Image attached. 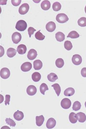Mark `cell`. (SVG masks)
<instances>
[{"label": "cell", "mask_w": 86, "mask_h": 129, "mask_svg": "<svg viewBox=\"0 0 86 129\" xmlns=\"http://www.w3.org/2000/svg\"><path fill=\"white\" fill-rule=\"evenodd\" d=\"M81 108V104L78 101H76L73 103V110L75 111H77L80 110Z\"/></svg>", "instance_id": "obj_32"}, {"label": "cell", "mask_w": 86, "mask_h": 129, "mask_svg": "<svg viewBox=\"0 0 86 129\" xmlns=\"http://www.w3.org/2000/svg\"><path fill=\"white\" fill-rule=\"evenodd\" d=\"M32 68V63L29 62H25L23 63L21 67V69L22 72H27L30 71Z\"/></svg>", "instance_id": "obj_8"}, {"label": "cell", "mask_w": 86, "mask_h": 129, "mask_svg": "<svg viewBox=\"0 0 86 129\" xmlns=\"http://www.w3.org/2000/svg\"><path fill=\"white\" fill-rule=\"evenodd\" d=\"M69 119L70 122L72 124H75L77 122L78 117L77 114L74 112H71L70 114Z\"/></svg>", "instance_id": "obj_17"}, {"label": "cell", "mask_w": 86, "mask_h": 129, "mask_svg": "<svg viewBox=\"0 0 86 129\" xmlns=\"http://www.w3.org/2000/svg\"><path fill=\"white\" fill-rule=\"evenodd\" d=\"M56 19L59 23H64L66 22L69 20V19L66 14L63 13H61L57 15L56 17Z\"/></svg>", "instance_id": "obj_2"}, {"label": "cell", "mask_w": 86, "mask_h": 129, "mask_svg": "<svg viewBox=\"0 0 86 129\" xmlns=\"http://www.w3.org/2000/svg\"><path fill=\"white\" fill-rule=\"evenodd\" d=\"M64 64L63 60L61 58H58L56 61V65L58 68H61Z\"/></svg>", "instance_id": "obj_26"}, {"label": "cell", "mask_w": 86, "mask_h": 129, "mask_svg": "<svg viewBox=\"0 0 86 129\" xmlns=\"http://www.w3.org/2000/svg\"><path fill=\"white\" fill-rule=\"evenodd\" d=\"M72 61L75 65H79L82 62V58L79 55H74L72 57Z\"/></svg>", "instance_id": "obj_7"}, {"label": "cell", "mask_w": 86, "mask_h": 129, "mask_svg": "<svg viewBox=\"0 0 86 129\" xmlns=\"http://www.w3.org/2000/svg\"><path fill=\"white\" fill-rule=\"evenodd\" d=\"M56 29V24L53 22H49L46 25V29L48 32H53Z\"/></svg>", "instance_id": "obj_12"}, {"label": "cell", "mask_w": 86, "mask_h": 129, "mask_svg": "<svg viewBox=\"0 0 86 129\" xmlns=\"http://www.w3.org/2000/svg\"><path fill=\"white\" fill-rule=\"evenodd\" d=\"M27 92L28 95L30 96H33L36 93L37 88L34 85H30L28 86L27 88Z\"/></svg>", "instance_id": "obj_9"}, {"label": "cell", "mask_w": 86, "mask_h": 129, "mask_svg": "<svg viewBox=\"0 0 86 129\" xmlns=\"http://www.w3.org/2000/svg\"><path fill=\"white\" fill-rule=\"evenodd\" d=\"M78 25L81 27L86 26V18L84 17H81L78 21Z\"/></svg>", "instance_id": "obj_30"}, {"label": "cell", "mask_w": 86, "mask_h": 129, "mask_svg": "<svg viewBox=\"0 0 86 129\" xmlns=\"http://www.w3.org/2000/svg\"><path fill=\"white\" fill-rule=\"evenodd\" d=\"M52 8L53 10L55 12H58L60 10L61 8V4L58 2H56L53 3L52 6Z\"/></svg>", "instance_id": "obj_28"}, {"label": "cell", "mask_w": 86, "mask_h": 129, "mask_svg": "<svg viewBox=\"0 0 86 129\" xmlns=\"http://www.w3.org/2000/svg\"><path fill=\"white\" fill-rule=\"evenodd\" d=\"M0 75L2 78L7 79L10 76V72L7 68H3L0 72Z\"/></svg>", "instance_id": "obj_3"}, {"label": "cell", "mask_w": 86, "mask_h": 129, "mask_svg": "<svg viewBox=\"0 0 86 129\" xmlns=\"http://www.w3.org/2000/svg\"><path fill=\"white\" fill-rule=\"evenodd\" d=\"M56 39L58 42H62L65 40V36L63 33L61 32H58L56 33Z\"/></svg>", "instance_id": "obj_18"}, {"label": "cell", "mask_w": 86, "mask_h": 129, "mask_svg": "<svg viewBox=\"0 0 86 129\" xmlns=\"http://www.w3.org/2000/svg\"><path fill=\"white\" fill-rule=\"evenodd\" d=\"M36 124L38 126H40L42 125L45 121L44 117L43 115H41L40 116H36Z\"/></svg>", "instance_id": "obj_20"}, {"label": "cell", "mask_w": 86, "mask_h": 129, "mask_svg": "<svg viewBox=\"0 0 86 129\" xmlns=\"http://www.w3.org/2000/svg\"><path fill=\"white\" fill-rule=\"evenodd\" d=\"M22 39V36L18 32H15L12 36V40L13 43L18 44Z\"/></svg>", "instance_id": "obj_6"}, {"label": "cell", "mask_w": 86, "mask_h": 129, "mask_svg": "<svg viewBox=\"0 0 86 129\" xmlns=\"http://www.w3.org/2000/svg\"><path fill=\"white\" fill-rule=\"evenodd\" d=\"M61 105L63 109H69L71 105V100L67 98L63 99L61 101Z\"/></svg>", "instance_id": "obj_4"}, {"label": "cell", "mask_w": 86, "mask_h": 129, "mask_svg": "<svg viewBox=\"0 0 86 129\" xmlns=\"http://www.w3.org/2000/svg\"><path fill=\"white\" fill-rule=\"evenodd\" d=\"M79 37V35L78 34V33L75 31H71L68 34V36H67V38H69L73 39L78 38Z\"/></svg>", "instance_id": "obj_29"}, {"label": "cell", "mask_w": 86, "mask_h": 129, "mask_svg": "<svg viewBox=\"0 0 86 129\" xmlns=\"http://www.w3.org/2000/svg\"><path fill=\"white\" fill-rule=\"evenodd\" d=\"M6 122L7 124L11 126L14 127L16 125L15 122L13 119H12L10 118H7L6 119Z\"/></svg>", "instance_id": "obj_34"}, {"label": "cell", "mask_w": 86, "mask_h": 129, "mask_svg": "<svg viewBox=\"0 0 86 129\" xmlns=\"http://www.w3.org/2000/svg\"><path fill=\"white\" fill-rule=\"evenodd\" d=\"M27 47L24 44L19 45L17 48V51L19 54H24L27 51Z\"/></svg>", "instance_id": "obj_13"}, {"label": "cell", "mask_w": 86, "mask_h": 129, "mask_svg": "<svg viewBox=\"0 0 86 129\" xmlns=\"http://www.w3.org/2000/svg\"><path fill=\"white\" fill-rule=\"evenodd\" d=\"M39 89H40V92L43 95H44L45 94V92L46 90H49V88L48 87V85L46 83H43L40 85Z\"/></svg>", "instance_id": "obj_27"}, {"label": "cell", "mask_w": 86, "mask_h": 129, "mask_svg": "<svg viewBox=\"0 0 86 129\" xmlns=\"http://www.w3.org/2000/svg\"><path fill=\"white\" fill-rule=\"evenodd\" d=\"M36 31V29L32 27H29L28 28V34L29 35V38L31 37V36L34 34V32Z\"/></svg>", "instance_id": "obj_35"}, {"label": "cell", "mask_w": 86, "mask_h": 129, "mask_svg": "<svg viewBox=\"0 0 86 129\" xmlns=\"http://www.w3.org/2000/svg\"><path fill=\"white\" fill-rule=\"evenodd\" d=\"M41 75L38 72H35L32 74V78L33 81L35 82H37L40 80Z\"/></svg>", "instance_id": "obj_23"}, {"label": "cell", "mask_w": 86, "mask_h": 129, "mask_svg": "<svg viewBox=\"0 0 86 129\" xmlns=\"http://www.w3.org/2000/svg\"><path fill=\"white\" fill-rule=\"evenodd\" d=\"M42 63L39 60H36L33 62V66L34 70H40L42 67Z\"/></svg>", "instance_id": "obj_16"}, {"label": "cell", "mask_w": 86, "mask_h": 129, "mask_svg": "<svg viewBox=\"0 0 86 129\" xmlns=\"http://www.w3.org/2000/svg\"><path fill=\"white\" fill-rule=\"evenodd\" d=\"M51 86L52 87H53V89L55 90V92H56V93L57 94V96H59L61 92V87L60 86V85L56 83L52 85Z\"/></svg>", "instance_id": "obj_25"}, {"label": "cell", "mask_w": 86, "mask_h": 129, "mask_svg": "<svg viewBox=\"0 0 86 129\" xmlns=\"http://www.w3.org/2000/svg\"><path fill=\"white\" fill-rule=\"evenodd\" d=\"M29 4L24 3L21 6L19 9V12L21 15H24L27 14L29 10Z\"/></svg>", "instance_id": "obj_5"}, {"label": "cell", "mask_w": 86, "mask_h": 129, "mask_svg": "<svg viewBox=\"0 0 86 129\" xmlns=\"http://www.w3.org/2000/svg\"><path fill=\"white\" fill-rule=\"evenodd\" d=\"M7 1H1V5H6L7 4Z\"/></svg>", "instance_id": "obj_39"}, {"label": "cell", "mask_w": 86, "mask_h": 129, "mask_svg": "<svg viewBox=\"0 0 86 129\" xmlns=\"http://www.w3.org/2000/svg\"><path fill=\"white\" fill-rule=\"evenodd\" d=\"M64 46L65 48L68 51L71 50L73 48L72 43H71V41H65Z\"/></svg>", "instance_id": "obj_33"}, {"label": "cell", "mask_w": 86, "mask_h": 129, "mask_svg": "<svg viewBox=\"0 0 86 129\" xmlns=\"http://www.w3.org/2000/svg\"><path fill=\"white\" fill-rule=\"evenodd\" d=\"M48 80L51 82H54L56 80H58V77L56 74L54 73H51L48 75Z\"/></svg>", "instance_id": "obj_24"}, {"label": "cell", "mask_w": 86, "mask_h": 129, "mask_svg": "<svg viewBox=\"0 0 86 129\" xmlns=\"http://www.w3.org/2000/svg\"><path fill=\"white\" fill-rule=\"evenodd\" d=\"M35 37L36 39L39 40V41H42L45 38V36H44L40 32V30L38 31L35 34Z\"/></svg>", "instance_id": "obj_31"}, {"label": "cell", "mask_w": 86, "mask_h": 129, "mask_svg": "<svg viewBox=\"0 0 86 129\" xmlns=\"http://www.w3.org/2000/svg\"><path fill=\"white\" fill-rule=\"evenodd\" d=\"M27 24L25 21L20 20L17 22L16 25V29L17 30L22 32L24 31L27 29Z\"/></svg>", "instance_id": "obj_1"}, {"label": "cell", "mask_w": 86, "mask_h": 129, "mask_svg": "<svg viewBox=\"0 0 86 129\" xmlns=\"http://www.w3.org/2000/svg\"><path fill=\"white\" fill-rule=\"evenodd\" d=\"M11 96L10 95H6V100L5 101V104L6 106L9 105V102L10 101Z\"/></svg>", "instance_id": "obj_37"}, {"label": "cell", "mask_w": 86, "mask_h": 129, "mask_svg": "<svg viewBox=\"0 0 86 129\" xmlns=\"http://www.w3.org/2000/svg\"><path fill=\"white\" fill-rule=\"evenodd\" d=\"M22 2L21 0H18V1H14V0H12V5L15 7H17L19 6Z\"/></svg>", "instance_id": "obj_36"}, {"label": "cell", "mask_w": 86, "mask_h": 129, "mask_svg": "<svg viewBox=\"0 0 86 129\" xmlns=\"http://www.w3.org/2000/svg\"><path fill=\"white\" fill-rule=\"evenodd\" d=\"M85 107H86V101L85 102Z\"/></svg>", "instance_id": "obj_41"}, {"label": "cell", "mask_w": 86, "mask_h": 129, "mask_svg": "<svg viewBox=\"0 0 86 129\" xmlns=\"http://www.w3.org/2000/svg\"><path fill=\"white\" fill-rule=\"evenodd\" d=\"M85 13H86V6L85 7Z\"/></svg>", "instance_id": "obj_40"}, {"label": "cell", "mask_w": 86, "mask_h": 129, "mask_svg": "<svg viewBox=\"0 0 86 129\" xmlns=\"http://www.w3.org/2000/svg\"><path fill=\"white\" fill-rule=\"evenodd\" d=\"M75 90L72 87H69L66 89L64 92V95L65 96H72L74 94Z\"/></svg>", "instance_id": "obj_22"}, {"label": "cell", "mask_w": 86, "mask_h": 129, "mask_svg": "<svg viewBox=\"0 0 86 129\" xmlns=\"http://www.w3.org/2000/svg\"><path fill=\"white\" fill-rule=\"evenodd\" d=\"M17 51L14 48H10L7 50V55L9 58H12L15 56Z\"/></svg>", "instance_id": "obj_21"}, {"label": "cell", "mask_w": 86, "mask_h": 129, "mask_svg": "<svg viewBox=\"0 0 86 129\" xmlns=\"http://www.w3.org/2000/svg\"><path fill=\"white\" fill-rule=\"evenodd\" d=\"M37 51L34 49H31L28 52L27 54V58L29 59L33 60L37 57Z\"/></svg>", "instance_id": "obj_11"}, {"label": "cell", "mask_w": 86, "mask_h": 129, "mask_svg": "<svg viewBox=\"0 0 86 129\" xmlns=\"http://www.w3.org/2000/svg\"><path fill=\"white\" fill-rule=\"evenodd\" d=\"M14 119L17 121H21L24 117V115L22 112L18 110L17 111L14 113Z\"/></svg>", "instance_id": "obj_15"}, {"label": "cell", "mask_w": 86, "mask_h": 129, "mask_svg": "<svg viewBox=\"0 0 86 129\" xmlns=\"http://www.w3.org/2000/svg\"><path fill=\"white\" fill-rule=\"evenodd\" d=\"M51 4L48 1H44L41 4V7L43 10H48L51 8Z\"/></svg>", "instance_id": "obj_14"}, {"label": "cell", "mask_w": 86, "mask_h": 129, "mask_svg": "<svg viewBox=\"0 0 86 129\" xmlns=\"http://www.w3.org/2000/svg\"><path fill=\"white\" fill-rule=\"evenodd\" d=\"M56 121L53 118L48 119L46 123V127L48 129H52L56 126Z\"/></svg>", "instance_id": "obj_10"}, {"label": "cell", "mask_w": 86, "mask_h": 129, "mask_svg": "<svg viewBox=\"0 0 86 129\" xmlns=\"http://www.w3.org/2000/svg\"><path fill=\"white\" fill-rule=\"evenodd\" d=\"M78 119L79 122L83 123L86 121V115L83 113L79 112L77 114Z\"/></svg>", "instance_id": "obj_19"}, {"label": "cell", "mask_w": 86, "mask_h": 129, "mask_svg": "<svg viewBox=\"0 0 86 129\" xmlns=\"http://www.w3.org/2000/svg\"><path fill=\"white\" fill-rule=\"evenodd\" d=\"M81 75L83 77H86V68L84 67L81 70Z\"/></svg>", "instance_id": "obj_38"}]
</instances>
